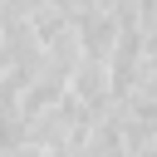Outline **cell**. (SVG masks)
<instances>
[{
  "label": "cell",
  "mask_w": 157,
  "mask_h": 157,
  "mask_svg": "<svg viewBox=\"0 0 157 157\" xmlns=\"http://www.w3.org/2000/svg\"><path fill=\"white\" fill-rule=\"evenodd\" d=\"M69 93L88 108V118H103V113L113 108V93H108V69H103V64L78 59V69H74V78H69Z\"/></svg>",
  "instance_id": "2"
},
{
  "label": "cell",
  "mask_w": 157,
  "mask_h": 157,
  "mask_svg": "<svg viewBox=\"0 0 157 157\" xmlns=\"http://www.w3.org/2000/svg\"><path fill=\"white\" fill-rule=\"evenodd\" d=\"M64 93H69V83H59V78H44V74H39V78L15 98V108H20V118H25V123H34V118H44Z\"/></svg>",
  "instance_id": "3"
},
{
  "label": "cell",
  "mask_w": 157,
  "mask_h": 157,
  "mask_svg": "<svg viewBox=\"0 0 157 157\" xmlns=\"http://www.w3.org/2000/svg\"><path fill=\"white\" fill-rule=\"evenodd\" d=\"M74 39H78V59H88V64H108L113 39H118V15H113L103 0L78 5V15H74Z\"/></svg>",
  "instance_id": "1"
},
{
  "label": "cell",
  "mask_w": 157,
  "mask_h": 157,
  "mask_svg": "<svg viewBox=\"0 0 157 157\" xmlns=\"http://www.w3.org/2000/svg\"><path fill=\"white\" fill-rule=\"evenodd\" d=\"M25 157H74L69 147H49V152H25Z\"/></svg>",
  "instance_id": "4"
}]
</instances>
